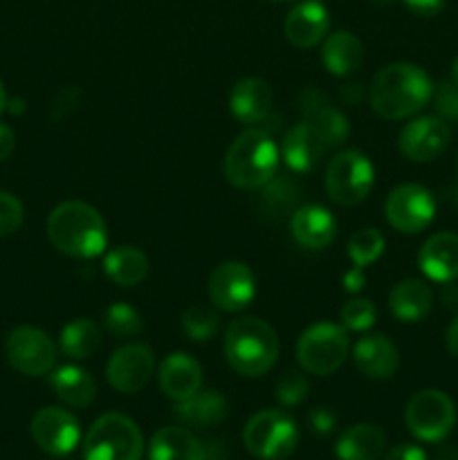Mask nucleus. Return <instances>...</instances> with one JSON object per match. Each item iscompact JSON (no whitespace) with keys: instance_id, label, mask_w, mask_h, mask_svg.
Returning a JSON list of instances; mask_svg holds the SVG:
<instances>
[{"instance_id":"f257e3e1","label":"nucleus","mask_w":458,"mask_h":460,"mask_svg":"<svg viewBox=\"0 0 458 460\" xmlns=\"http://www.w3.org/2000/svg\"><path fill=\"white\" fill-rule=\"evenodd\" d=\"M434 84L416 63H391L375 75L371 84V108L382 119H407L431 102Z\"/></svg>"},{"instance_id":"f03ea898","label":"nucleus","mask_w":458,"mask_h":460,"mask_svg":"<svg viewBox=\"0 0 458 460\" xmlns=\"http://www.w3.org/2000/svg\"><path fill=\"white\" fill-rule=\"evenodd\" d=\"M48 238L61 254L94 259L101 256L108 245L106 220L88 202H61L48 216Z\"/></svg>"},{"instance_id":"7ed1b4c3","label":"nucleus","mask_w":458,"mask_h":460,"mask_svg":"<svg viewBox=\"0 0 458 460\" xmlns=\"http://www.w3.org/2000/svg\"><path fill=\"white\" fill-rule=\"evenodd\" d=\"M225 359L245 377H260L277 364L278 337L268 322L259 317H241L225 332Z\"/></svg>"},{"instance_id":"20e7f679","label":"nucleus","mask_w":458,"mask_h":460,"mask_svg":"<svg viewBox=\"0 0 458 460\" xmlns=\"http://www.w3.org/2000/svg\"><path fill=\"white\" fill-rule=\"evenodd\" d=\"M281 153L277 142L265 130L250 128L238 135L223 162V173L229 184L245 191L263 189L277 175Z\"/></svg>"},{"instance_id":"39448f33","label":"nucleus","mask_w":458,"mask_h":460,"mask_svg":"<svg viewBox=\"0 0 458 460\" xmlns=\"http://www.w3.org/2000/svg\"><path fill=\"white\" fill-rule=\"evenodd\" d=\"M142 431L124 413H103L84 438L85 460H142Z\"/></svg>"},{"instance_id":"423d86ee","label":"nucleus","mask_w":458,"mask_h":460,"mask_svg":"<svg viewBox=\"0 0 458 460\" xmlns=\"http://www.w3.org/2000/svg\"><path fill=\"white\" fill-rule=\"evenodd\" d=\"M242 443L259 460H286L299 447V429L281 409H263L247 420Z\"/></svg>"},{"instance_id":"0eeeda50","label":"nucleus","mask_w":458,"mask_h":460,"mask_svg":"<svg viewBox=\"0 0 458 460\" xmlns=\"http://www.w3.org/2000/svg\"><path fill=\"white\" fill-rule=\"evenodd\" d=\"M350 350L348 332L330 322L313 323L296 341V362L310 376H332L346 362Z\"/></svg>"},{"instance_id":"6e6552de","label":"nucleus","mask_w":458,"mask_h":460,"mask_svg":"<svg viewBox=\"0 0 458 460\" xmlns=\"http://www.w3.org/2000/svg\"><path fill=\"white\" fill-rule=\"evenodd\" d=\"M375 184V169L362 151H341L326 166V191L341 207L359 205Z\"/></svg>"},{"instance_id":"1a4fd4ad","label":"nucleus","mask_w":458,"mask_h":460,"mask_svg":"<svg viewBox=\"0 0 458 460\" xmlns=\"http://www.w3.org/2000/svg\"><path fill=\"white\" fill-rule=\"evenodd\" d=\"M404 422L422 443H440L456 425V404L438 389L418 391L407 402Z\"/></svg>"},{"instance_id":"9d476101","label":"nucleus","mask_w":458,"mask_h":460,"mask_svg":"<svg viewBox=\"0 0 458 460\" xmlns=\"http://www.w3.org/2000/svg\"><path fill=\"white\" fill-rule=\"evenodd\" d=\"M4 355L13 371L27 377L48 376L57 364V346L48 332L34 326H18L4 340Z\"/></svg>"},{"instance_id":"9b49d317","label":"nucleus","mask_w":458,"mask_h":460,"mask_svg":"<svg viewBox=\"0 0 458 460\" xmlns=\"http://www.w3.org/2000/svg\"><path fill=\"white\" fill-rule=\"evenodd\" d=\"M386 223L402 234H418L436 218V200L422 184H400L384 202Z\"/></svg>"},{"instance_id":"f8f14e48","label":"nucleus","mask_w":458,"mask_h":460,"mask_svg":"<svg viewBox=\"0 0 458 460\" xmlns=\"http://www.w3.org/2000/svg\"><path fill=\"white\" fill-rule=\"evenodd\" d=\"M209 299L225 313H241L254 301V272L241 261H225L209 277Z\"/></svg>"},{"instance_id":"ddd939ff","label":"nucleus","mask_w":458,"mask_h":460,"mask_svg":"<svg viewBox=\"0 0 458 460\" xmlns=\"http://www.w3.org/2000/svg\"><path fill=\"white\" fill-rule=\"evenodd\" d=\"M155 373V355L146 344H126L106 364L108 385L119 394H137Z\"/></svg>"},{"instance_id":"4468645a","label":"nucleus","mask_w":458,"mask_h":460,"mask_svg":"<svg viewBox=\"0 0 458 460\" xmlns=\"http://www.w3.org/2000/svg\"><path fill=\"white\" fill-rule=\"evenodd\" d=\"M30 434L45 454L66 456L79 445L81 425L67 409L43 407L31 418Z\"/></svg>"},{"instance_id":"2eb2a0df","label":"nucleus","mask_w":458,"mask_h":460,"mask_svg":"<svg viewBox=\"0 0 458 460\" xmlns=\"http://www.w3.org/2000/svg\"><path fill=\"white\" fill-rule=\"evenodd\" d=\"M452 130L445 119L438 115L416 117L400 130L398 146L407 160L411 162H431L443 155L449 146Z\"/></svg>"},{"instance_id":"dca6fc26","label":"nucleus","mask_w":458,"mask_h":460,"mask_svg":"<svg viewBox=\"0 0 458 460\" xmlns=\"http://www.w3.org/2000/svg\"><path fill=\"white\" fill-rule=\"evenodd\" d=\"M299 108L304 121L328 144L339 146L350 137V124L344 112L317 88H305L299 94Z\"/></svg>"},{"instance_id":"f3484780","label":"nucleus","mask_w":458,"mask_h":460,"mask_svg":"<svg viewBox=\"0 0 458 460\" xmlns=\"http://www.w3.org/2000/svg\"><path fill=\"white\" fill-rule=\"evenodd\" d=\"M328 27H330V13L319 0H301L283 21L286 39L299 49H310L321 43L328 34Z\"/></svg>"},{"instance_id":"a211bd4d","label":"nucleus","mask_w":458,"mask_h":460,"mask_svg":"<svg viewBox=\"0 0 458 460\" xmlns=\"http://www.w3.org/2000/svg\"><path fill=\"white\" fill-rule=\"evenodd\" d=\"M290 232L304 250H323L337 238V218L321 205H304L292 214Z\"/></svg>"},{"instance_id":"6ab92c4d","label":"nucleus","mask_w":458,"mask_h":460,"mask_svg":"<svg viewBox=\"0 0 458 460\" xmlns=\"http://www.w3.org/2000/svg\"><path fill=\"white\" fill-rule=\"evenodd\" d=\"M353 362L362 376L373 377V380H386L398 371L400 353L389 337L373 332V335H364L355 341Z\"/></svg>"},{"instance_id":"aec40b11","label":"nucleus","mask_w":458,"mask_h":460,"mask_svg":"<svg viewBox=\"0 0 458 460\" xmlns=\"http://www.w3.org/2000/svg\"><path fill=\"white\" fill-rule=\"evenodd\" d=\"M418 265L429 281L452 283L458 279V236L440 232L427 238L418 252Z\"/></svg>"},{"instance_id":"412c9836","label":"nucleus","mask_w":458,"mask_h":460,"mask_svg":"<svg viewBox=\"0 0 458 460\" xmlns=\"http://www.w3.org/2000/svg\"><path fill=\"white\" fill-rule=\"evenodd\" d=\"M157 380H160V389L166 398L173 402H182L202 389V368L191 355L171 353L162 359Z\"/></svg>"},{"instance_id":"4be33fe9","label":"nucleus","mask_w":458,"mask_h":460,"mask_svg":"<svg viewBox=\"0 0 458 460\" xmlns=\"http://www.w3.org/2000/svg\"><path fill=\"white\" fill-rule=\"evenodd\" d=\"M274 94L268 81L256 79V76H245L236 81L229 93V111L241 124H259L268 119L272 111Z\"/></svg>"},{"instance_id":"5701e85b","label":"nucleus","mask_w":458,"mask_h":460,"mask_svg":"<svg viewBox=\"0 0 458 460\" xmlns=\"http://www.w3.org/2000/svg\"><path fill=\"white\" fill-rule=\"evenodd\" d=\"M148 460H211V447L184 427H162L148 445Z\"/></svg>"},{"instance_id":"b1692460","label":"nucleus","mask_w":458,"mask_h":460,"mask_svg":"<svg viewBox=\"0 0 458 460\" xmlns=\"http://www.w3.org/2000/svg\"><path fill=\"white\" fill-rule=\"evenodd\" d=\"M326 148L328 144L323 142L305 121L292 126V128L283 135V162H286L287 169L295 171V173L304 175L317 169Z\"/></svg>"},{"instance_id":"393cba45","label":"nucleus","mask_w":458,"mask_h":460,"mask_svg":"<svg viewBox=\"0 0 458 460\" xmlns=\"http://www.w3.org/2000/svg\"><path fill=\"white\" fill-rule=\"evenodd\" d=\"M49 386L61 402L67 407L85 409L97 398V382L85 368L67 364L49 371Z\"/></svg>"},{"instance_id":"a878e982","label":"nucleus","mask_w":458,"mask_h":460,"mask_svg":"<svg viewBox=\"0 0 458 460\" xmlns=\"http://www.w3.org/2000/svg\"><path fill=\"white\" fill-rule=\"evenodd\" d=\"M175 413L180 420L193 429H211L218 427L227 418L229 404L227 398L218 391H198L191 398L175 402Z\"/></svg>"},{"instance_id":"bb28decb","label":"nucleus","mask_w":458,"mask_h":460,"mask_svg":"<svg viewBox=\"0 0 458 460\" xmlns=\"http://www.w3.org/2000/svg\"><path fill=\"white\" fill-rule=\"evenodd\" d=\"M434 305V292L420 279H404L395 283L389 295V308L398 322L416 323L429 314Z\"/></svg>"},{"instance_id":"cd10ccee","label":"nucleus","mask_w":458,"mask_h":460,"mask_svg":"<svg viewBox=\"0 0 458 460\" xmlns=\"http://www.w3.org/2000/svg\"><path fill=\"white\" fill-rule=\"evenodd\" d=\"M321 61L326 70L335 76H348L364 63V45L350 31H332L321 48Z\"/></svg>"},{"instance_id":"c85d7f7f","label":"nucleus","mask_w":458,"mask_h":460,"mask_svg":"<svg viewBox=\"0 0 458 460\" xmlns=\"http://www.w3.org/2000/svg\"><path fill=\"white\" fill-rule=\"evenodd\" d=\"M384 449V431L371 422L348 427L335 445V454L339 460H380Z\"/></svg>"},{"instance_id":"c756f323","label":"nucleus","mask_w":458,"mask_h":460,"mask_svg":"<svg viewBox=\"0 0 458 460\" xmlns=\"http://www.w3.org/2000/svg\"><path fill=\"white\" fill-rule=\"evenodd\" d=\"M103 272L115 286H139L148 274V259L139 247L119 245L103 256Z\"/></svg>"},{"instance_id":"7c9ffc66","label":"nucleus","mask_w":458,"mask_h":460,"mask_svg":"<svg viewBox=\"0 0 458 460\" xmlns=\"http://www.w3.org/2000/svg\"><path fill=\"white\" fill-rule=\"evenodd\" d=\"M103 335L101 328L92 322V319H75V322L66 323L58 337V346L61 353L67 355L70 359H88L97 355L101 349Z\"/></svg>"},{"instance_id":"2f4dec72","label":"nucleus","mask_w":458,"mask_h":460,"mask_svg":"<svg viewBox=\"0 0 458 460\" xmlns=\"http://www.w3.org/2000/svg\"><path fill=\"white\" fill-rule=\"evenodd\" d=\"M299 196L301 189L299 184L292 178H277L274 175L268 184L263 187V198H260V205H263L265 214L269 218H283L287 214H295L299 209Z\"/></svg>"},{"instance_id":"473e14b6","label":"nucleus","mask_w":458,"mask_h":460,"mask_svg":"<svg viewBox=\"0 0 458 460\" xmlns=\"http://www.w3.org/2000/svg\"><path fill=\"white\" fill-rule=\"evenodd\" d=\"M103 328H106V332H110L112 337L130 340V337L139 335V332L144 331V319L133 305L117 301V304L108 305L106 313H103Z\"/></svg>"},{"instance_id":"72a5a7b5","label":"nucleus","mask_w":458,"mask_h":460,"mask_svg":"<svg viewBox=\"0 0 458 460\" xmlns=\"http://www.w3.org/2000/svg\"><path fill=\"white\" fill-rule=\"evenodd\" d=\"M384 252V236L380 229L364 227L357 234H353L348 241V259L357 268H366V265L375 263Z\"/></svg>"},{"instance_id":"f704fd0d","label":"nucleus","mask_w":458,"mask_h":460,"mask_svg":"<svg viewBox=\"0 0 458 460\" xmlns=\"http://www.w3.org/2000/svg\"><path fill=\"white\" fill-rule=\"evenodd\" d=\"M220 328L218 313L207 305H191L182 314V331L191 341H207L216 337Z\"/></svg>"},{"instance_id":"c9c22d12","label":"nucleus","mask_w":458,"mask_h":460,"mask_svg":"<svg viewBox=\"0 0 458 460\" xmlns=\"http://www.w3.org/2000/svg\"><path fill=\"white\" fill-rule=\"evenodd\" d=\"M377 322V310L373 305V301L359 299L353 296L350 301H346L344 308H341V323H344L346 331L364 332L368 328H373V323Z\"/></svg>"},{"instance_id":"e433bc0d","label":"nucleus","mask_w":458,"mask_h":460,"mask_svg":"<svg viewBox=\"0 0 458 460\" xmlns=\"http://www.w3.org/2000/svg\"><path fill=\"white\" fill-rule=\"evenodd\" d=\"M310 385L305 380V376L301 371H286L281 377L277 380V395L278 404L283 407H296V404L304 402L308 398Z\"/></svg>"},{"instance_id":"4c0bfd02","label":"nucleus","mask_w":458,"mask_h":460,"mask_svg":"<svg viewBox=\"0 0 458 460\" xmlns=\"http://www.w3.org/2000/svg\"><path fill=\"white\" fill-rule=\"evenodd\" d=\"M25 220V207L13 193L0 191V238L12 236Z\"/></svg>"},{"instance_id":"58836bf2","label":"nucleus","mask_w":458,"mask_h":460,"mask_svg":"<svg viewBox=\"0 0 458 460\" xmlns=\"http://www.w3.org/2000/svg\"><path fill=\"white\" fill-rule=\"evenodd\" d=\"M431 99H434L440 119H445L447 124H458V88L452 81H443L436 85Z\"/></svg>"},{"instance_id":"ea45409f","label":"nucleus","mask_w":458,"mask_h":460,"mask_svg":"<svg viewBox=\"0 0 458 460\" xmlns=\"http://www.w3.org/2000/svg\"><path fill=\"white\" fill-rule=\"evenodd\" d=\"M308 425L317 436H328L335 431L337 416L328 407H314L313 411L308 413Z\"/></svg>"},{"instance_id":"a19ab883","label":"nucleus","mask_w":458,"mask_h":460,"mask_svg":"<svg viewBox=\"0 0 458 460\" xmlns=\"http://www.w3.org/2000/svg\"><path fill=\"white\" fill-rule=\"evenodd\" d=\"M402 3L416 16H436V13L443 12L447 0H402Z\"/></svg>"},{"instance_id":"79ce46f5","label":"nucleus","mask_w":458,"mask_h":460,"mask_svg":"<svg viewBox=\"0 0 458 460\" xmlns=\"http://www.w3.org/2000/svg\"><path fill=\"white\" fill-rule=\"evenodd\" d=\"M384 460H429V458H427V454L422 452L418 445L402 443V445H395V447L386 454Z\"/></svg>"},{"instance_id":"37998d69","label":"nucleus","mask_w":458,"mask_h":460,"mask_svg":"<svg viewBox=\"0 0 458 460\" xmlns=\"http://www.w3.org/2000/svg\"><path fill=\"white\" fill-rule=\"evenodd\" d=\"M364 283H366V277H364V268H357V265H353V268H350L348 272L344 274V290L350 292V295H355V292L362 290Z\"/></svg>"},{"instance_id":"c03bdc74","label":"nucleus","mask_w":458,"mask_h":460,"mask_svg":"<svg viewBox=\"0 0 458 460\" xmlns=\"http://www.w3.org/2000/svg\"><path fill=\"white\" fill-rule=\"evenodd\" d=\"M16 148V135L7 124H0V162L7 160Z\"/></svg>"},{"instance_id":"a18cd8bd","label":"nucleus","mask_w":458,"mask_h":460,"mask_svg":"<svg viewBox=\"0 0 458 460\" xmlns=\"http://www.w3.org/2000/svg\"><path fill=\"white\" fill-rule=\"evenodd\" d=\"M445 341H447V350L458 359V317L449 323L447 335H445Z\"/></svg>"},{"instance_id":"49530a36","label":"nucleus","mask_w":458,"mask_h":460,"mask_svg":"<svg viewBox=\"0 0 458 460\" xmlns=\"http://www.w3.org/2000/svg\"><path fill=\"white\" fill-rule=\"evenodd\" d=\"M440 299H443V304L447 305V308H458V288L452 283H445V290L443 295H440Z\"/></svg>"},{"instance_id":"de8ad7c7","label":"nucleus","mask_w":458,"mask_h":460,"mask_svg":"<svg viewBox=\"0 0 458 460\" xmlns=\"http://www.w3.org/2000/svg\"><path fill=\"white\" fill-rule=\"evenodd\" d=\"M438 460H458V452L454 447H445L438 452Z\"/></svg>"},{"instance_id":"09e8293b","label":"nucleus","mask_w":458,"mask_h":460,"mask_svg":"<svg viewBox=\"0 0 458 460\" xmlns=\"http://www.w3.org/2000/svg\"><path fill=\"white\" fill-rule=\"evenodd\" d=\"M7 103H9V99H7V90H4L3 81H0V112L7 111Z\"/></svg>"},{"instance_id":"8fccbe9b","label":"nucleus","mask_w":458,"mask_h":460,"mask_svg":"<svg viewBox=\"0 0 458 460\" xmlns=\"http://www.w3.org/2000/svg\"><path fill=\"white\" fill-rule=\"evenodd\" d=\"M452 84L458 88V57H456V61H454V66H452Z\"/></svg>"},{"instance_id":"3c124183","label":"nucleus","mask_w":458,"mask_h":460,"mask_svg":"<svg viewBox=\"0 0 458 460\" xmlns=\"http://www.w3.org/2000/svg\"><path fill=\"white\" fill-rule=\"evenodd\" d=\"M373 4H380V7H384V4H391L393 3V0H371Z\"/></svg>"},{"instance_id":"603ef678","label":"nucleus","mask_w":458,"mask_h":460,"mask_svg":"<svg viewBox=\"0 0 458 460\" xmlns=\"http://www.w3.org/2000/svg\"><path fill=\"white\" fill-rule=\"evenodd\" d=\"M272 3H295V0H272Z\"/></svg>"},{"instance_id":"864d4df0","label":"nucleus","mask_w":458,"mask_h":460,"mask_svg":"<svg viewBox=\"0 0 458 460\" xmlns=\"http://www.w3.org/2000/svg\"><path fill=\"white\" fill-rule=\"evenodd\" d=\"M456 205H458V191H456Z\"/></svg>"}]
</instances>
